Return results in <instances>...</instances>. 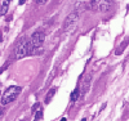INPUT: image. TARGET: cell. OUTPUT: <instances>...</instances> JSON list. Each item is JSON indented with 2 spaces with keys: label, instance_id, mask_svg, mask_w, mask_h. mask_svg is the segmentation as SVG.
<instances>
[{
  "label": "cell",
  "instance_id": "8992f818",
  "mask_svg": "<svg viewBox=\"0 0 129 121\" xmlns=\"http://www.w3.org/2000/svg\"><path fill=\"white\" fill-rule=\"evenodd\" d=\"M112 5H114L112 0H106V2H102V3H101L100 9H101V12L107 13V12H109V10L111 9V7H112Z\"/></svg>",
  "mask_w": 129,
  "mask_h": 121
},
{
  "label": "cell",
  "instance_id": "7c38bea8",
  "mask_svg": "<svg viewBox=\"0 0 129 121\" xmlns=\"http://www.w3.org/2000/svg\"><path fill=\"white\" fill-rule=\"evenodd\" d=\"M3 41V34H2V31H0V43Z\"/></svg>",
  "mask_w": 129,
  "mask_h": 121
},
{
  "label": "cell",
  "instance_id": "8fae6325",
  "mask_svg": "<svg viewBox=\"0 0 129 121\" xmlns=\"http://www.w3.org/2000/svg\"><path fill=\"white\" fill-rule=\"evenodd\" d=\"M35 2H36L38 5H44V4L48 2V0H35Z\"/></svg>",
  "mask_w": 129,
  "mask_h": 121
},
{
  "label": "cell",
  "instance_id": "52a82bcc",
  "mask_svg": "<svg viewBox=\"0 0 129 121\" xmlns=\"http://www.w3.org/2000/svg\"><path fill=\"white\" fill-rule=\"evenodd\" d=\"M79 95H80V88H76V89L71 93L70 101H71V102H76V101L79 99Z\"/></svg>",
  "mask_w": 129,
  "mask_h": 121
},
{
  "label": "cell",
  "instance_id": "30bf717a",
  "mask_svg": "<svg viewBox=\"0 0 129 121\" xmlns=\"http://www.w3.org/2000/svg\"><path fill=\"white\" fill-rule=\"evenodd\" d=\"M101 2H102V0H92V2H90V8H92L93 10H95L97 8L100 7Z\"/></svg>",
  "mask_w": 129,
  "mask_h": 121
},
{
  "label": "cell",
  "instance_id": "4fadbf2b",
  "mask_svg": "<svg viewBox=\"0 0 129 121\" xmlns=\"http://www.w3.org/2000/svg\"><path fill=\"white\" fill-rule=\"evenodd\" d=\"M25 3H26V0H19V4H21V5L25 4Z\"/></svg>",
  "mask_w": 129,
  "mask_h": 121
},
{
  "label": "cell",
  "instance_id": "9c48e42d",
  "mask_svg": "<svg viewBox=\"0 0 129 121\" xmlns=\"http://www.w3.org/2000/svg\"><path fill=\"white\" fill-rule=\"evenodd\" d=\"M54 93H56V89H50L49 90V93L47 94V98H45V104H48L52 101V98H53V95H54Z\"/></svg>",
  "mask_w": 129,
  "mask_h": 121
},
{
  "label": "cell",
  "instance_id": "6da1fadb",
  "mask_svg": "<svg viewBox=\"0 0 129 121\" xmlns=\"http://www.w3.org/2000/svg\"><path fill=\"white\" fill-rule=\"evenodd\" d=\"M22 92V88L21 86H9L8 89L4 92V94H3V98H2V104L3 106H5V104H8V103H10V102H13L16 98L19 95V93Z\"/></svg>",
  "mask_w": 129,
  "mask_h": 121
},
{
  "label": "cell",
  "instance_id": "3957f363",
  "mask_svg": "<svg viewBox=\"0 0 129 121\" xmlns=\"http://www.w3.org/2000/svg\"><path fill=\"white\" fill-rule=\"evenodd\" d=\"M30 54H32V47H31L30 41L21 43L17 47V49H16V58L17 59L25 58V57L30 56Z\"/></svg>",
  "mask_w": 129,
  "mask_h": 121
},
{
  "label": "cell",
  "instance_id": "5b68a950",
  "mask_svg": "<svg viewBox=\"0 0 129 121\" xmlns=\"http://www.w3.org/2000/svg\"><path fill=\"white\" fill-rule=\"evenodd\" d=\"M32 113L35 116V120H41L43 117V108L40 103H36L34 107H32Z\"/></svg>",
  "mask_w": 129,
  "mask_h": 121
},
{
  "label": "cell",
  "instance_id": "7a4b0ae2",
  "mask_svg": "<svg viewBox=\"0 0 129 121\" xmlns=\"http://www.w3.org/2000/svg\"><path fill=\"white\" fill-rule=\"evenodd\" d=\"M45 40V35L43 32H35L34 35L31 36V40H30V44L32 47V54L41 50V47H43V43Z\"/></svg>",
  "mask_w": 129,
  "mask_h": 121
},
{
  "label": "cell",
  "instance_id": "277c9868",
  "mask_svg": "<svg viewBox=\"0 0 129 121\" xmlns=\"http://www.w3.org/2000/svg\"><path fill=\"white\" fill-rule=\"evenodd\" d=\"M78 17H79V14H78V12H72L71 14H69L67 16V18H66V21H64V31H69V30H71L75 25H76V22H78Z\"/></svg>",
  "mask_w": 129,
  "mask_h": 121
},
{
  "label": "cell",
  "instance_id": "ba28073f",
  "mask_svg": "<svg viewBox=\"0 0 129 121\" xmlns=\"http://www.w3.org/2000/svg\"><path fill=\"white\" fill-rule=\"evenodd\" d=\"M9 3L10 0H3V5H2V10H0V13H2V16H4L7 13V10L9 8Z\"/></svg>",
  "mask_w": 129,
  "mask_h": 121
}]
</instances>
